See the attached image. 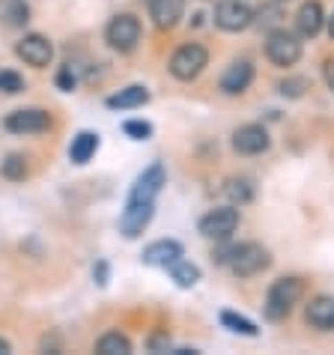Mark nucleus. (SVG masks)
Wrapping results in <instances>:
<instances>
[{"label": "nucleus", "instance_id": "nucleus-14", "mask_svg": "<svg viewBox=\"0 0 334 355\" xmlns=\"http://www.w3.org/2000/svg\"><path fill=\"white\" fill-rule=\"evenodd\" d=\"M251 81H254V66L248 60H236L227 66V72L221 75V93L239 96V93L248 90Z\"/></svg>", "mask_w": 334, "mask_h": 355}, {"label": "nucleus", "instance_id": "nucleus-13", "mask_svg": "<svg viewBox=\"0 0 334 355\" xmlns=\"http://www.w3.org/2000/svg\"><path fill=\"white\" fill-rule=\"evenodd\" d=\"M146 9H150V18L159 31H173L182 18L185 3L182 0H146Z\"/></svg>", "mask_w": 334, "mask_h": 355}, {"label": "nucleus", "instance_id": "nucleus-8", "mask_svg": "<svg viewBox=\"0 0 334 355\" xmlns=\"http://www.w3.org/2000/svg\"><path fill=\"white\" fill-rule=\"evenodd\" d=\"M48 125H51V116L42 107H21V111L6 114L3 120V129L12 135H39L48 132Z\"/></svg>", "mask_w": 334, "mask_h": 355}, {"label": "nucleus", "instance_id": "nucleus-9", "mask_svg": "<svg viewBox=\"0 0 334 355\" xmlns=\"http://www.w3.org/2000/svg\"><path fill=\"white\" fill-rule=\"evenodd\" d=\"M155 215V203L152 200H129L125 203V212L120 218V233L125 236V239H137L146 227H150Z\"/></svg>", "mask_w": 334, "mask_h": 355}, {"label": "nucleus", "instance_id": "nucleus-5", "mask_svg": "<svg viewBox=\"0 0 334 355\" xmlns=\"http://www.w3.org/2000/svg\"><path fill=\"white\" fill-rule=\"evenodd\" d=\"M266 57L272 66L290 69L301 60V39L290 31H272L266 39Z\"/></svg>", "mask_w": 334, "mask_h": 355}, {"label": "nucleus", "instance_id": "nucleus-21", "mask_svg": "<svg viewBox=\"0 0 334 355\" xmlns=\"http://www.w3.org/2000/svg\"><path fill=\"white\" fill-rule=\"evenodd\" d=\"M96 352L99 355H129L132 352V340L120 331H105L99 340H96Z\"/></svg>", "mask_w": 334, "mask_h": 355}, {"label": "nucleus", "instance_id": "nucleus-7", "mask_svg": "<svg viewBox=\"0 0 334 355\" xmlns=\"http://www.w3.org/2000/svg\"><path fill=\"white\" fill-rule=\"evenodd\" d=\"M15 54L33 69H48L54 63V45H51V39L42 33H27L21 42L15 45Z\"/></svg>", "mask_w": 334, "mask_h": 355}, {"label": "nucleus", "instance_id": "nucleus-11", "mask_svg": "<svg viewBox=\"0 0 334 355\" xmlns=\"http://www.w3.org/2000/svg\"><path fill=\"white\" fill-rule=\"evenodd\" d=\"M164 182H167V173H164V164L161 162H155L150 164L146 171L137 176L134 185H132V194H129V200H152L155 203V197L161 194L164 189Z\"/></svg>", "mask_w": 334, "mask_h": 355}, {"label": "nucleus", "instance_id": "nucleus-4", "mask_svg": "<svg viewBox=\"0 0 334 355\" xmlns=\"http://www.w3.org/2000/svg\"><path fill=\"white\" fill-rule=\"evenodd\" d=\"M105 42L120 54H132L141 45V21L132 12H120L114 15L105 27Z\"/></svg>", "mask_w": 334, "mask_h": 355}, {"label": "nucleus", "instance_id": "nucleus-18", "mask_svg": "<svg viewBox=\"0 0 334 355\" xmlns=\"http://www.w3.org/2000/svg\"><path fill=\"white\" fill-rule=\"evenodd\" d=\"M30 21V3L27 0H0V24L3 27H24Z\"/></svg>", "mask_w": 334, "mask_h": 355}, {"label": "nucleus", "instance_id": "nucleus-26", "mask_svg": "<svg viewBox=\"0 0 334 355\" xmlns=\"http://www.w3.org/2000/svg\"><path fill=\"white\" fill-rule=\"evenodd\" d=\"M21 90H24V78L18 75V72H9V69H3V72H0V93L15 96V93H21Z\"/></svg>", "mask_w": 334, "mask_h": 355}, {"label": "nucleus", "instance_id": "nucleus-27", "mask_svg": "<svg viewBox=\"0 0 334 355\" xmlns=\"http://www.w3.org/2000/svg\"><path fill=\"white\" fill-rule=\"evenodd\" d=\"M123 132L129 135V137H134V141H146V137L152 135V125L143 123V120H129V123L123 125Z\"/></svg>", "mask_w": 334, "mask_h": 355}, {"label": "nucleus", "instance_id": "nucleus-1", "mask_svg": "<svg viewBox=\"0 0 334 355\" xmlns=\"http://www.w3.org/2000/svg\"><path fill=\"white\" fill-rule=\"evenodd\" d=\"M301 295H304V281L301 278H278L266 293L263 311H266V317L272 322H281L292 313V308L301 302Z\"/></svg>", "mask_w": 334, "mask_h": 355}, {"label": "nucleus", "instance_id": "nucleus-10", "mask_svg": "<svg viewBox=\"0 0 334 355\" xmlns=\"http://www.w3.org/2000/svg\"><path fill=\"white\" fill-rule=\"evenodd\" d=\"M239 227V212L230 209V206H221V209H212L200 218V233L206 239H230Z\"/></svg>", "mask_w": 334, "mask_h": 355}, {"label": "nucleus", "instance_id": "nucleus-12", "mask_svg": "<svg viewBox=\"0 0 334 355\" xmlns=\"http://www.w3.org/2000/svg\"><path fill=\"white\" fill-rule=\"evenodd\" d=\"M269 144H272L269 132L257 123L242 125V129H236V135H233V150L239 155H260V153L269 150Z\"/></svg>", "mask_w": 334, "mask_h": 355}, {"label": "nucleus", "instance_id": "nucleus-30", "mask_svg": "<svg viewBox=\"0 0 334 355\" xmlns=\"http://www.w3.org/2000/svg\"><path fill=\"white\" fill-rule=\"evenodd\" d=\"M326 84H328V90H334V57L326 63Z\"/></svg>", "mask_w": 334, "mask_h": 355}, {"label": "nucleus", "instance_id": "nucleus-22", "mask_svg": "<svg viewBox=\"0 0 334 355\" xmlns=\"http://www.w3.org/2000/svg\"><path fill=\"white\" fill-rule=\"evenodd\" d=\"M167 272H170V278L176 281V287H182V290H188V287H194V284L200 281V269L194 263H188V260H176Z\"/></svg>", "mask_w": 334, "mask_h": 355}, {"label": "nucleus", "instance_id": "nucleus-19", "mask_svg": "<svg viewBox=\"0 0 334 355\" xmlns=\"http://www.w3.org/2000/svg\"><path fill=\"white\" fill-rule=\"evenodd\" d=\"M96 150H99V135L78 132L72 137V146H69V159H72L75 164H87L96 155Z\"/></svg>", "mask_w": 334, "mask_h": 355}, {"label": "nucleus", "instance_id": "nucleus-25", "mask_svg": "<svg viewBox=\"0 0 334 355\" xmlns=\"http://www.w3.org/2000/svg\"><path fill=\"white\" fill-rule=\"evenodd\" d=\"M224 191H227V197H230L233 203H248V200H251V194H254V189H251V182H248V180H230Z\"/></svg>", "mask_w": 334, "mask_h": 355}, {"label": "nucleus", "instance_id": "nucleus-16", "mask_svg": "<svg viewBox=\"0 0 334 355\" xmlns=\"http://www.w3.org/2000/svg\"><path fill=\"white\" fill-rule=\"evenodd\" d=\"M176 260H182V245L173 239H159L143 251V263L146 266H159V269H170Z\"/></svg>", "mask_w": 334, "mask_h": 355}, {"label": "nucleus", "instance_id": "nucleus-20", "mask_svg": "<svg viewBox=\"0 0 334 355\" xmlns=\"http://www.w3.org/2000/svg\"><path fill=\"white\" fill-rule=\"evenodd\" d=\"M150 102V90L146 87H125V90H120L116 96L107 98V107H114V111H125V107H141Z\"/></svg>", "mask_w": 334, "mask_h": 355}, {"label": "nucleus", "instance_id": "nucleus-17", "mask_svg": "<svg viewBox=\"0 0 334 355\" xmlns=\"http://www.w3.org/2000/svg\"><path fill=\"white\" fill-rule=\"evenodd\" d=\"M322 24H326V15H322V6L317 3V0H308V3L299 6V12H296V27H299L301 36L313 39V36L322 31Z\"/></svg>", "mask_w": 334, "mask_h": 355}, {"label": "nucleus", "instance_id": "nucleus-3", "mask_svg": "<svg viewBox=\"0 0 334 355\" xmlns=\"http://www.w3.org/2000/svg\"><path fill=\"white\" fill-rule=\"evenodd\" d=\"M209 66V51L200 45V42H188V45H179L170 57V63H167V69H170V75L176 78V81H194V78L203 75V69Z\"/></svg>", "mask_w": 334, "mask_h": 355}, {"label": "nucleus", "instance_id": "nucleus-23", "mask_svg": "<svg viewBox=\"0 0 334 355\" xmlns=\"http://www.w3.org/2000/svg\"><path fill=\"white\" fill-rule=\"evenodd\" d=\"M221 322L227 325V329L239 331V334H248V338H257V325H254L251 320L239 317V313H233V311H224V313H221Z\"/></svg>", "mask_w": 334, "mask_h": 355}, {"label": "nucleus", "instance_id": "nucleus-15", "mask_svg": "<svg viewBox=\"0 0 334 355\" xmlns=\"http://www.w3.org/2000/svg\"><path fill=\"white\" fill-rule=\"evenodd\" d=\"M304 320H308L317 331H334V299L331 295H317L304 308Z\"/></svg>", "mask_w": 334, "mask_h": 355}, {"label": "nucleus", "instance_id": "nucleus-29", "mask_svg": "<svg viewBox=\"0 0 334 355\" xmlns=\"http://www.w3.org/2000/svg\"><path fill=\"white\" fill-rule=\"evenodd\" d=\"M167 347H170V340L161 338V334H155V338H150V349H152V352H159V349H164V352H167Z\"/></svg>", "mask_w": 334, "mask_h": 355}, {"label": "nucleus", "instance_id": "nucleus-32", "mask_svg": "<svg viewBox=\"0 0 334 355\" xmlns=\"http://www.w3.org/2000/svg\"><path fill=\"white\" fill-rule=\"evenodd\" d=\"M326 24H328V36H331V39H334V12H331V15H328V21H326Z\"/></svg>", "mask_w": 334, "mask_h": 355}, {"label": "nucleus", "instance_id": "nucleus-28", "mask_svg": "<svg viewBox=\"0 0 334 355\" xmlns=\"http://www.w3.org/2000/svg\"><path fill=\"white\" fill-rule=\"evenodd\" d=\"M75 75H72V69H63L60 75H57V87H60V90H66V93H72L75 90Z\"/></svg>", "mask_w": 334, "mask_h": 355}, {"label": "nucleus", "instance_id": "nucleus-31", "mask_svg": "<svg viewBox=\"0 0 334 355\" xmlns=\"http://www.w3.org/2000/svg\"><path fill=\"white\" fill-rule=\"evenodd\" d=\"M9 352H12V343H9V340H3V338H0V355H9Z\"/></svg>", "mask_w": 334, "mask_h": 355}, {"label": "nucleus", "instance_id": "nucleus-24", "mask_svg": "<svg viewBox=\"0 0 334 355\" xmlns=\"http://www.w3.org/2000/svg\"><path fill=\"white\" fill-rule=\"evenodd\" d=\"M0 173L12 182H21L27 176V164H24V155H9V159L0 164Z\"/></svg>", "mask_w": 334, "mask_h": 355}, {"label": "nucleus", "instance_id": "nucleus-6", "mask_svg": "<svg viewBox=\"0 0 334 355\" xmlns=\"http://www.w3.org/2000/svg\"><path fill=\"white\" fill-rule=\"evenodd\" d=\"M254 9L248 0H221L215 6V27L224 33H239L245 27H251Z\"/></svg>", "mask_w": 334, "mask_h": 355}, {"label": "nucleus", "instance_id": "nucleus-2", "mask_svg": "<svg viewBox=\"0 0 334 355\" xmlns=\"http://www.w3.org/2000/svg\"><path fill=\"white\" fill-rule=\"evenodd\" d=\"M218 260L230 266V272L236 275V278H254V275L266 272L272 266L269 251L263 248V245H257V242L236 245V248L224 251V257H218Z\"/></svg>", "mask_w": 334, "mask_h": 355}]
</instances>
